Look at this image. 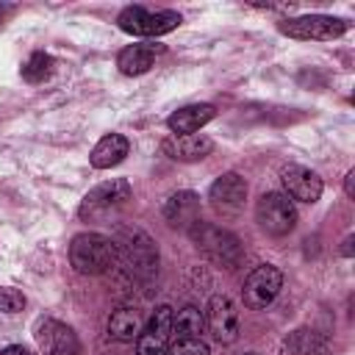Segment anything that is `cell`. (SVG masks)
Returning <instances> with one entry per match:
<instances>
[{"instance_id":"3957f363","label":"cell","mask_w":355,"mask_h":355,"mask_svg":"<svg viewBox=\"0 0 355 355\" xmlns=\"http://www.w3.org/2000/svg\"><path fill=\"white\" fill-rule=\"evenodd\" d=\"M116 247L103 233H78L69 244V263L80 275H103L116 263Z\"/></svg>"},{"instance_id":"6da1fadb","label":"cell","mask_w":355,"mask_h":355,"mask_svg":"<svg viewBox=\"0 0 355 355\" xmlns=\"http://www.w3.org/2000/svg\"><path fill=\"white\" fill-rule=\"evenodd\" d=\"M111 241L116 247V255L125 261V269L139 283L150 286L158 275V244L153 241V236L136 225H116Z\"/></svg>"},{"instance_id":"ba28073f","label":"cell","mask_w":355,"mask_h":355,"mask_svg":"<svg viewBox=\"0 0 355 355\" xmlns=\"http://www.w3.org/2000/svg\"><path fill=\"white\" fill-rule=\"evenodd\" d=\"M283 288V272L275 263H261L255 266L247 277H244V288H241V302L250 311H263L266 305L275 302V297Z\"/></svg>"},{"instance_id":"52a82bcc","label":"cell","mask_w":355,"mask_h":355,"mask_svg":"<svg viewBox=\"0 0 355 355\" xmlns=\"http://www.w3.org/2000/svg\"><path fill=\"white\" fill-rule=\"evenodd\" d=\"M133 189L125 178H111L100 186H94L92 191H86V197L80 200L78 205V216L80 219H100V216H108L111 211L122 208L128 200H130Z\"/></svg>"},{"instance_id":"603a6c76","label":"cell","mask_w":355,"mask_h":355,"mask_svg":"<svg viewBox=\"0 0 355 355\" xmlns=\"http://www.w3.org/2000/svg\"><path fill=\"white\" fill-rule=\"evenodd\" d=\"M166 355H211V349L202 338H178L175 344H169Z\"/></svg>"},{"instance_id":"277c9868","label":"cell","mask_w":355,"mask_h":355,"mask_svg":"<svg viewBox=\"0 0 355 355\" xmlns=\"http://www.w3.org/2000/svg\"><path fill=\"white\" fill-rule=\"evenodd\" d=\"M180 22H183V17L178 11H169V8H164V11H147L141 6H128L116 17L119 31H125L130 36H147V39L164 36V33L175 31Z\"/></svg>"},{"instance_id":"9a60e30c","label":"cell","mask_w":355,"mask_h":355,"mask_svg":"<svg viewBox=\"0 0 355 355\" xmlns=\"http://www.w3.org/2000/svg\"><path fill=\"white\" fill-rule=\"evenodd\" d=\"M216 116V108L211 103H194V105H183L175 114H169L166 128L175 136H186V133H197L202 125H208Z\"/></svg>"},{"instance_id":"8fae6325","label":"cell","mask_w":355,"mask_h":355,"mask_svg":"<svg viewBox=\"0 0 355 355\" xmlns=\"http://www.w3.org/2000/svg\"><path fill=\"white\" fill-rule=\"evenodd\" d=\"M280 180H283V189H286V197L291 200H300V202H316L324 191V183L322 178L308 169V166H300V164H286L280 169Z\"/></svg>"},{"instance_id":"d4e9b609","label":"cell","mask_w":355,"mask_h":355,"mask_svg":"<svg viewBox=\"0 0 355 355\" xmlns=\"http://www.w3.org/2000/svg\"><path fill=\"white\" fill-rule=\"evenodd\" d=\"M344 191H347V197H355V169L347 172V178H344Z\"/></svg>"},{"instance_id":"4316f807","label":"cell","mask_w":355,"mask_h":355,"mask_svg":"<svg viewBox=\"0 0 355 355\" xmlns=\"http://www.w3.org/2000/svg\"><path fill=\"white\" fill-rule=\"evenodd\" d=\"M14 14V6H6V3H0V28L6 25V19Z\"/></svg>"},{"instance_id":"7c38bea8","label":"cell","mask_w":355,"mask_h":355,"mask_svg":"<svg viewBox=\"0 0 355 355\" xmlns=\"http://www.w3.org/2000/svg\"><path fill=\"white\" fill-rule=\"evenodd\" d=\"M36 341L44 355H80V341L75 330L58 319H42L36 324Z\"/></svg>"},{"instance_id":"83f0119b","label":"cell","mask_w":355,"mask_h":355,"mask_svg":"<svg viewBox=\"0 0 355 355\" xmlns=\"http://www.w3.org/2000/svg\"><path fill=\"white\" fill-rule=\"evenodd\" d=\"M341 255H344V258H352V236H347V239L341 241Z\"/></svg>"},{"instance_id":"ffe728a7","label":"cell","mask_w":355,"mask_h":355,"mask_svg":"<svg viewBox=\"0 0 355 355\" xmlns=\"http://www.w3.org/2000/svg\"><path fill=\"white\" fill-rule=\"evenodd\" d=\"M205 327V313L197 305H183L178 313H172V333L178 338H200Z\"/></svg>"},{"instance_id":"5b68a950","label":"cell","mask_w":355,"mask_h":355,"mask_svg":"<svg viewBox=\"0 0 355 355\" xmlns=\"http://www.w3.org/2000/svg\"><path fill=\"white\" fill-rule=\"evenodd\" d=\"M255 222L261 225L263 233L269 236H286L297 225V208L294 200L286 197L283 191H266L255 202Z\"/></svg>"},{"instance_id":"484cf974","label":"cell","mask_w":355,"mask_h":355,"mask_svg":"<svg viewBox=\"0 0 355 355\" xmlns=\"http://www.w3.org/2000/svg\"><path fill=\"white\" fill-rule=\"evenodd\" d=\"M0 355H33V352H31V349H25L22 344H11V347H6Z\"/></svg>"},{"instance_id":"d6986e66","label":"cell","mask_w":355,"mask_h":355,"mask_svg":"<svg viewBox=\"0 0 355 355\" xmlns=\"http://www.w3.org/2000/svg\"><path fill=\"white\" fill-rule=\"evenodd\" d=\"M141 327H144V322H141V313L136 308H116L108 316V336L114 341H125V344L136 341Z\"/></svg>"},{"instance_id":"7402d4cb","label":"cell","mask_w":355,"mask_h":355,"mask_svg":"<svg viewBox=\"0 0 355 355\" xmlns=\"http://www.w3.org/2000/svg\"><path fill=\"white\" fill-rule=\"evenodd\" d=\"M53 75V58L47 53H33L25 64H22V78L28 83H42Z\"/></svg>"},{"instance_id":"7a4b0ae2","label":"cell","mask_w":355,"mask_h":355,"mask_svg":"<svg viewBox=\"0 0 355 355\" xmlns=\"http://www.w3.org/2000/svg\"><path fill=\"white\" fill-rule=\"evenodd\" d=\"M189 239L194 241V247H197L205 258H211L214 263L227 266V269L239 266V261H241V255H244V247H241V241H239L236 233H230V230H225V227H219V225L202 222V219H197V222L189 227Z\"/></svg>"},{"instance_id":"ac0fdd59","label":"cell","mask_w":355,"mask_h":355,"mask_svg":"<svg viewBox=\"0 0 355 355\" xmlns=\"http://www.w3.org/2000/svg\"><path fill=\"white\" fill-rule=\"evenodd\" d=\"M128 150H130V141L122 133H108V136H103L94 144V150L89 155V164L94 169H111V166H116V164L125 161Z\"/></svg>"},{"instance_id":"8992f818","label":"cell","mask_w":355,"mask_h":355,"mask_svg":"<svg viewBox=\"0 0 355 355\" xmlns=\"http://www.w3.org/2000/svg\"><path fill=\"white\" fill-rule=\"evenodd\" d=\"M280 33H286L288 39H300V42H333L338 36L347 33V22L338 17H327V14H305V17H294V19H283Z\"/></svg>"},{"instance_id":"30bf717a","label":"cell","mask_w":355,"mask_h":355,"mask_svg":"<svg viewBox=\"0 0 355 355\" xmlns=\"http://www.w3.org/2000/svg\"><path fill=\"white\" fill-rule=\"evenodd\" d=\"M205 324L211 330V336L219 344H233L239 338V311L236 302L225 294H214L205 311Z\"/></svg>"},{"instance_id":"2e32d148","label":"cell","mask_w":355,"mask_h":355,"mask_svg":"<svg viewBox=\"0 0 355 355\" xmlns=\"http://www.w3.org/2000/svg\"><path fill=\"white\" fill-rule=\"evenodd\" d=\"M164 53V44H153V42H139V44H128L119 50L116 55V67L122 75H141L153 67L155 55Z\"/></svg>"},{"instance_id":"5bb4252c","label":"cell","mask_w":355,"mask_h":355,"mask_svg":"<svg viewBox=\"0 0 355 355\" xmlns=\"http://www.w3.org/2000/svg\"><path fill=\"white\" fill-rule=\"evenodd\" d=\"M161 150L172 161H186L189 164V161H200V158L211 155L214 141L208 136H202V133H186V136H169V139H164Z\"/></svg>"},{"instance_id":"4fadbf2b","label":"cell","mask_w":355,"mask_h":355,"mask_svg":"<svg viewBox=\"0 0 355 355\" xmlns=\"http://www.w3.org/2000/svg\"><path fill=\"white\" fill-rule=\"evenodd\" d=\"M208 200L216 211L222 214H233L244 205L247 200V180L239 172H225L222 178H216L208 189Z\"/></svg>"},{"instance_id":"44dd1931","label":"cell","mask_w":355,"mask_h":355,"mask_svg":"<svg viewBox=\"0 0 355 355\" xmlns=\"http://www.w3.org/2000/svg\"><path fill=\"white\" fill-rule=\"evenodd\" d=\"M286 349L294 352V355H322V352H324V341L319 338V333L300 327V330L288 333V338H286Z\"/></svg>"},{"instance_id":"9c48e42d","label":"cell","mask_w":355,"mask_h":355,"mask_svg":"<svg viewBox=\"0 0 355 355\" xmlns=\"http://www.w3.org/2000/svg\"><path fill=\"white\" fill-rule=\"evenodd\" d=\"M172 308L158 305L136 338V355H166L172 338Z\"/></svg>"},{"instance_id":"e0dca14e","label":"cell","mask_w":355,"mask_h":355,"mask_svg":"<svg viewBox=\"0 0 355 355\" xmlns=\"http://www.w3.org/2000/svg\"><path fill=\"white\" fill-rule=\"evenodd\" d=\"M164 219L172 227H191L200 219V197L194 191H175L164 202Z\"/></svg>"},{"instance_id":"cb8c5ba5","label":"cell","mask_w":355,"mask_h":355,"mask_svg":"<svg viewBox=\"0 0 355 355\" xmlns=\"http://www.w3.org/2000/svg\"><path fill=\"white\" fill-rule=\"evenodd\" d=\"M25 308V297L19 288L11 286H0V311L3 313H19Z\"/></svg>"}]
</instances>
